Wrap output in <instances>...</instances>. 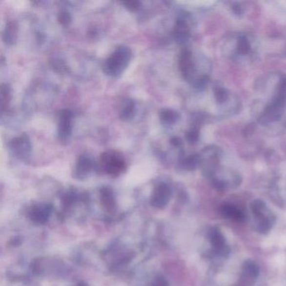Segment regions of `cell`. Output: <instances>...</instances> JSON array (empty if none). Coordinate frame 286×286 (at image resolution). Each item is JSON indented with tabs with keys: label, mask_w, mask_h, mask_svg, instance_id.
<instances>
[{
	"label": "cell",
	"mask_w": 286,
	"mask_h": 286,
	"mask_svg": "<svg viewBox=\"0 0 286 286\" xmlns=\"http://www.w3.org/2000/svg\"><path fill=\"white\" fill-rule=\"evenodd\" d=\"M131 49L126 45H120L113 51L103 64V72L111 77L122 74L130 62Z\"/></svg>",
	"instance_id": "6da1fadb"
},
{
	"label": "cell",
	"mask_w": 286,
	"mask_h": 286,
	"mask_svg": "<svg viewBox=\"0 0 286 286\" xmlns=\"http://www.w3.org/2000/svg\"><path fill=\"white\" fill-rule=\"evenodd\" d=\"M102 162L107 173L111 176H119L125 170V162L122 155L114 151H108L102 155Z\"/></svg>",
	"instance_id": "7a4b0ae2"
},
{
	"label": "cell",
	"mask_w": 286,
	"mask_h": 286,
	"mask_svg": "<svg viewBox=\"0 0 286 286\" xmlns=\"http://www.w3.org/2000/svg\"><path fill=\"white\" fill-rule=\"evenodd\" d=\"M9 148L18 158H26L31 150L30 139L26 134H21L20 136L15 137L10 141Z\"/></svg>",
	"instance_id": "3957f363"
},
{
	"label": "cell",
	"mask_w": 286,
	"mask_h": 286,
	"mask_svg": "<svg viewBox=\"0 0 286 286\" xmlns=\"http://www.w3.org/2000/svg\"><path fill=\"white\" fill-rule=\"evenodd\" d=\"M171 197V190L164 183L159 184L153 191L150 198V203L153 206L157 208H162L166 206Z\"/></svg>",
	"instance_id": "277c9868"
},
{
	"label": "cell",
	"mask_w": 286,
	"mask_h": 286,
	"mask_svg": "<svg viewBox=\"0 0 286 286\" xmlns=\"http://www.w3.org/2000/svg\"><path fill=\"white\" fill-rule=\"evenodd\" d=\"M72 130V113L69 109H63L58 118V136L61 140L70 137Z\"/></svg>",
	"instance_id": "5b68a950"
},
{
	"label": "cell",
	"mask_w": 286,
	"mask_h": 286,
	"mask_svg": "<svg viewBox=\"0 0 286 286\" xmlns=\"http://www.w3.org/2000/svg\"><path fill=\"white\" fill-rule=\"evenodd\" d=\"M208 239L214 247L215 252L221 256H225L229 253V247L226 245L225 238L219 228L213 226L208 233Z\"/></svg>",
	"instance_id": "8992f818"
},
{
	"label": "cell",
	"mask_w": 286,
	"mask_h": 286,
	"mask_svg": "<svg viewBox=\"0 0 286 286\" xmlns=\"http://www.w3.org/2000/svg\"><path fill=\"white\" fill-rule=\"evenodd\" d=\"M51 207L46 204L34 206L30 212V218L34 223L38 224H45L51 214Z\"/></svg>",
	"instance_id": "52a82bcc"
},
{
	"label": "cell",
	"mask_w": 286,
	"mask_h": 286,
	"mask_svg": "<svg viewBox=\"0 0 286 286\" xmlns=\"http://www.w3.org/2000/svg\"><path fill=\"white\" fill-rule=\"evenodd\" d=\"M180 68L183 76L185 78H189L193 73V61L191 60V55L190 51L184 50L181 53L179 61Z\"/></svg>",
	"instance_id": "ba28073f"
},
{
	"label": "cell",
	"mask_w": 286,
	"mask_h": 286,
	"mask_svg": "<svg viewBox=\"0 0 286 286\" xmlns=\"http://www.w3.org/2000/svg\"><path fill=\"white\" fill-rule=\"evenodd\" d=\"M93 167V161L87 156V155H82L78 159L76 168H75V174L78 178H83L89 174L90 170H92Z\"/></svg>",
	"instance_id": "9c48e42d"
},
{
	"label": "cell",
	"mask_w": 286,
	"mask_h": 286,
	"mask_svg": "<svg viewBox=\"0 0 286 286\" xmlns=\"http://www.w3.org/2000/svg\"><path fill=\"white\" fill-rule=\"evenodd\" d=\"M220 212L224 218L232 219L239 223L243 222L245 219V213L231 204H224V206L221 207Z\"/></svg>",
	"instance_id": "30bf717a"
},
{
	"label": "cell",
	"mask_w": 286,
	"mask_h": 286,
	"mask_svg": "<svg viewBox=\"0 0 286 286\" xmlns=\"http://www.w3.org/2000/svg\"><path fill=\"white\" fill-rule=\"evenodd\" d=\"M18 27L15 22H9L3 32V41L7 45H13L17 39Z\"/></svg>",
	"instance_id": "8fae6325"
},
{
	"label": "cell",
	"mask_w": 286,
	"mask_h": 286,
	"mask_svg": "<svg viewBox=\"0 0 286 286\" xmlns=\"http://www.w3.org/2000/svg\"><path fill=\"white\" fill-rule=\"evenodd\" d=\"M243 273L244 278H246L247 280H255L260 274V267L252 260H247L243 266Z\"/></svg>",
	"instance_id": "7c38bea8"
},
{
	"label": "cell",
	"mask_w": 286,
	"mask_h": 286,
	"mask_svg": "<svg viewBox=\"0 0 286 286\" xmlns=\"http://www.w3.org/2000/svg\"><path fill=\"white\" fill-rule=\"evenodd\" d=\"M135 113V103L133 100L127 99L120 109V118L123 120H131Z\"/></svg>",
	"instance_id": "4fadbf2b"
},
{
	"label": "cell",
	"mask_w": 286,
	"mask_h": 286,
	"mask_svg": "<svg viewBox=\"0 0 286 286\" xmlns=\"http://www.w3.org/2000/svg\"><path fill=\"white\" fill-rule=\"evenodd\" d=\"M187 25L183 20H179L176 23V28L174 30V37L176 41L184 42L187 40L188 35Z\"/></svg>",
	"instance_id": "5bb4252c"
},
{
	"label": "cell",
	"mask_w": 286,
	"mask_h": 286,
	"mask_svg": "<svg viewBox=\"0 0 286 286\" xmlns=\"http://www.w3.org/2000/svg\"><path fill=\"white\" fill-rule=\"evenodd\" d=\"M250 208L258 220L269 217V216H266L267 212H266V204L261 200H255L253 203H251Z\"/></svg>",
	"instance_id": "9a60e30c"
},
{
	"label": "cell",
	"mask_w": 286,
	"mask_h": 286,
	"mask_svg": "<svg viewBox=\"0 0 286 286\" xmlns=\"http://www.w3.org/2000/svg\"><path fill=\"white\" fill-rule=\"evenodd\" d=\"M160 120L165 125H171L178 120V113L171 109H162L160 113Z\"/></svg>",
	"instance_id": "2e32d148"
},
{
	"label": "cell",
	"mask_w": 286,
	"mask_h": 286,
	"mask_svg": "<svg viewBox=\"0 0 286 286\" xmlns=\"http://www.w3.org/2000/svg\"><path fill=\"white\" fill-rule=\"evenodd\" d=\"M10 99H11L10 87H9L8 84H2V86H1V107H2V111H3V109L9 105Z\"/></svg>",
	"instance_id": "e0dca14e"
},
{
	"label": "cell",
	"mask_w": 286,
	"mask_h": 286,
	"mask_svg": "<svg viewBox=\"0 0 286 286\" xmlns=\"http://www.w3.org/2000/svg\"><path fill=\"white\" fill-rule=\"evenodd\" d=\"M272 228V222L271 217H267V218H262L260 219L258 224H257V230L260 232V233H268Z\"/></svg>",
	"instance_id": "ac0fdd59"
},
{
	"label": "cell",
	"mask_w": 286,
	"mask_h": 286,
	"mask_svg": "<svg viewBox=\"0 0 286 286\" xmlns=\"http://www.w3.org/2000/svg\"><path fill=\"white\" fill-rule=\"evenodd\" d=\"M199 164V157L197 155H191L184 161V167L187 170H194Z\"/></svg>",
	"instance_id": "d6986e66"
},
{
	"label": "cell",
	"mask_w": 286,
	"mask_h": 286,
	"mask_svg": "<svg viewBox=\"0 0 286 286\" xmlns=\"http://www.w3.org/2000/svg\"><path fill=\"white\" fill-rule=\"evenodd\" d=\"M249 50H250V45H249L248 41L246 37L243 36L238 42V51L243 55H245V54L248 53Z\"/></svg>",
	"instance_id": "ffe728a7"
},
{
	"label": "cell",
	"mask_w": 286,
	"mask_h": 286,
	"mask_svg": "<svg viewBox=\"0 0 286 286\" xmlns=\"http://www.w3.org/2000/svg\"><path fill=\"white\" fill-rule=\"evenodd\" d=\"M215 97H216V100L221 103L226 101L227 98H228V93L225 88L223 87H218L217 89L215 90Z\"/></svg>",
	"instance_id": "44dd1931"
},
{
	"label": "cell",
	"mask_w": 286,
	"mask_h": 286,
	"mask_svg": "<svg viewBox=\"0 0 286 286\" xmlns=\"http://www.w3.org/2000/svg\"><path fill=\"white\" fill-rule=\"evenodd\" d=\"M113 193L108 188H104L102 190V199L103 201L104 204L110 205L113 202Z\"/></svg>",
	"instance_id": "7402d4cb"
},
{
	"label": "cell",
	"mask_w": 286,
	"mask_h": 286,
	"mask_svg": "<svg viewBox=\"0 0 286 286\" xmlns=\"http://www.w3.org/2000/svg\"><path fill=\"white\" fill-rule=\"evenodd\" d=\"M71 15L66 11H61L58 15V20L62 25H66L70 23L71 21Z\"/></svg>",
	"instance_id": "603a6c76"
},
{
	"label": "cell",
	"mask_w": 286,
	"mask_h": 286,
	"mask_svg": "<svg viewBox=\"0 0 286 286\" xmlns=\"http://www.w3.org/2000/svg\"><path fill=\"white\" fill-rule=\"evenodd\" d=\"M123 4L130 11H137L140 8V3L138 1H127V2H123Z\"/></svg>",
	"instance_id": "cb8c5ba5"
},
{
	"label": "cell",
	"mask_w": 286,
	"mask_h": 286,
	"mask_svg": "<svg viewBox=\"0 0 286 286\" xmlns=\"http://www.w3.org/2000/svg\"><path fill=\"white\" fill-rule=\"evenodd\" d=\"M199 136V133L196 129H191L190 131L188 132L186 134V140L190 142V143H194L197 141Z\"/></svg>",
	"instance_id": "d4e9b609"
},
{
	"label": "cell",
	"mask_w": 286,
	"mask_h": 286,
	"mask_svg": "<svg viewBox=\"0 0 286 286\" xmlns=\"http://www.w3.org/2000/svg\"><path fill=\"white\" fill-rule=\"evenodd\" d=\"M152 286H169V284L164 278L158 277L154 280Z\"/></svg>",
	"instance_id": "484cf974"
},
{
	"label": "cell",
	"mask_w": 286,
	"mask_h": 286,
	"mask_svg": "<svg viewBox=\"0 0 286 286\" xmlns=\"http://www.w3.org/2000/svg\"><path fill=\"white\" fill-rule=\"evenodd\" d=\"M170 143H172L174 146H180L182 143V141L180 138L173 137L170 140Z\"/></svg>",
	"instance_id": "4316f807"
},
{
	"label": "cell",
	"mask_w": 286,
	"mask_h": 286,
	"mask_svg": "<svg viewBox=\"0 0 286 286\" xmlns=\"http://www.w3.org/2000/svg\"><path fill=\"white\" fill-rule=\"evenodd\" d=\"M78 286H87V285H85V284L81 283V284H79V285H78Z\"/></svg>",
	"instance_id": "83f0119b"
}]
</instances>
